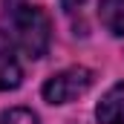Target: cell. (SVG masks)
<instances>
[{"mask_svg": "<svg viewBox=\"0 0 124 124\" xmlns=\"http://www.w3.org/2000/svg\"><path fill=\"white\" fill-rule=\"evenodd\" d=\"M12 40L15 46L32 58H43L46 49H49V40H52V26H49V17L38 9V6H17L15 15H12Z\"/></svg>", "mask_w": 124, "mask_h": 124, "instance_id": "obj_1", "label": "cell"}, {"mask_svg": "<svg viewBox=\"0 0 124 124\" xmlns=\"http://www.w3.org/2000/svg\"><path fill=\"white\" fill-rule=\"evenodd\" d=\"M90 87H93V69H87V66H66V69L55 72L43 84V98L49 104H69V101L81 98Z\"/></svg>", "mask_w": 124, "mask_h": 124, "instance_id": "obj_2", "label": "cell"}, {"mask_svg": "<svg viewBox=\"0 0 124 124\" xmlns=\"http://www.w3.org/2000/svg\"><path fill=\"white\" fill-rule=\"evenodd\" d=\"M20 61H17V46L12 40V35L0 32V93L3 90H15L20 87Z\"/></svg>", "mask_w": 124, "mask_h": 124, "instance_id": "obj_3", "label": "cell"}, {"mask_svg": "<svg viewBox=\"0 0 124 124\" xmlns=\"http://www.w3.org/2000/svg\"><path fill=\"white\" fill-rule=\"evenodd\" d=\"M95 116L101 124H124V81H118L116 87H110L104 93Z\"/></svg>", "mask_w": 124, "mask_h": 124, "instance_id": "obj_4", "label": "cell"}, {"mask_svg": "<svg viewBox=\"0 0 124 124\" xmlns=\"http://www.w3.org/2000/svg\"><path fill=\"white\" fill-rule=\"evenodd\" d=\"M98 17L107 26V32H113L116 38H124V0H101Z\"/></svg>", "mask_w": 124, "mask_h": 124, "instance_id": "obj_5", "label": "cell"}, {"mask_svg": "<svg viewBox=\"0 0 124 124\" xmlns=\"http://www.w3.org/2000/svg\"><path fill=\"white\" fill-rule=\"evenodd\" d=\"M0 124H40V121L26 107H12V110H3L0 113Z\"/></svg>", "mask_w": 124, "mask_h": 124, "instance_id": "obj_6", "label": "cell"}, {"mask_svg": "<svg viewBox=\"0 0 124 124\" xmlns=\"http://www.w3.org/2000/svg\"><path fill=\"white\" fill-rule=\"evenodd\" d=\"M61 3H63V9H75V6H81L84 0H61Z\"/></svg>", "mask_w": 124, "mask_h": 124, "instance_id": "obj_7", "label": "cell"}]
</instances>
